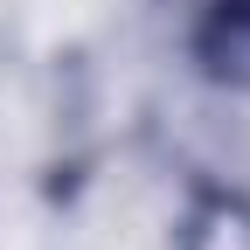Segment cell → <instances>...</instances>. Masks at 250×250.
<instances>
[{"label":"cell","instance_id":"1","mask_svg":"<svg viewBox=\"0 0 250 250\" xmlns=\"http://www.w3.org/2000/svg\"><path fill=\"white\" fill-rule=\"evenodd\" d=\"M181 250H250V202H236V195L195 202L181 223Z\"/></svg>","mask_w":250,"mask_h":250},{"label":"cell","instance_id":"2","mask_svg":"<svg viewBox=\"0 0 250 250\" xmlns=\"http://www.w3.org/2000/svg\"><path fill=\"white\" fill-rule=\"evenodd\" d=\"M202 49H208V62H215L223 77L250 83V0H223V14L208 21Z\"/></svg>","mask_w":250,"mask_h":250}]
</instances>
